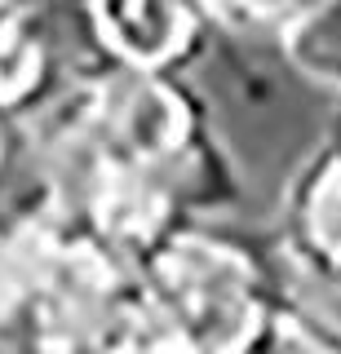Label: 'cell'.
Returning a JSON list of instances; mask_svg holds the SVG:
<instances>
[{"label": "cell", "instance_id": "1", "mask_svg": "<svg viewBox=\"0 0 341 354\" xmlns=\"http://www.w3.org/2000/svg\"><path fill=\"white\" fill-rule=\"evenodd\" d=\"M173 324L195 354H230L244 337V279L222 257H195L173 270Z\"/></svg>", "mask_w": 341, "mask_h": 354}, {"label": "cell", "instance_id": "2", "mask_svg": "<svg viewBox=\"0 0 341 354\" xmlns=\"http://www.w3.org/2000/svg\"><path fill=\"white\" fill-rule=\"evenodd\" d=\"M293 53L306 71L319 75V80L341 84V0H324L311 18L297 27Z\"/></svg>", "mask_w": 341, "mask_h": 354}, {"label": "cell", "instance_id": "3", "mask_svg": "<svg viewBox=\"0 0 341 354\" xmlns=\"http://www.w3.org/2000/svg\"><path fill=\"white\" fill-rule=\"evenodd\" d=\"M311 230H315V243L328 257H341V182H328L324 191L315 195Z\"/></svg>", "mask_w": 341, "mask_h": 354}]
</instances>
